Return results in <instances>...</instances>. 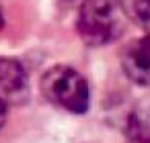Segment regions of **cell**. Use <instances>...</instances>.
Masks as SVG:
<instances>
[{
    "label": "cell",
    "mask_w": 150,
    "mask_h": 143,
    "mask_svg": "<svg viewBox=\"0 0 150 143\" xmlns=\"http://www.w3.org/2000/svg\"><path fill=\"white\" fill-rule=\"evenodd\" d=\"M76 27L86 45L99 47L115 41L123 33L125 15L117 0H84Z\"/></svg>",
    "instance_id": "6da1fadb"
},
{
    "label": "cell",
    "mask_w": 150,
    "mask_h": 143,
    "mask_svg": "<svg viewBox=\"0 0 150 143\" xmlns=\"http://www.w3.org/2000/svg\"><path fill=\"white\" fill-rule=\"evenodd\" d=\"M41 92L43 96L70 112H84L91 102V90L86 80L68 66H56L45 72L41 80Z\"/></svg>",
    "instance_id": "7a4b0ae2"
},
{
    "label": "cell",
    "mask_w": 150,
    "mask_h": 143,
    "mask_svg": "<svg viewBox=\"0 0 150 143\" xmlns=\"http://www.w3.org/2000/svg\"><path fill=\"white\" fill-rule=\"evenodd\" d=\"M29 98V80L25 68L17 59L0 57V100L6 104H23Z\"/></svg>",
    "instance_id": "3957f363"
},
{
    "label": "cell",
    "mask_w": 150,
    "mask_h": 143,
    "mask_svg": "<svg viewBox=\"0 0 150 143\" xmlns=\"http://www.w3.org/2000/svg\"><path fill=\"white\" fill-rule=\"evenodd\" d=\"M125 76L140 86H150V35L129 45L121 57Z\"/></svg>",
    "instance_id": "277c9868"
},
{
    "label": "cell",
    "mask_w": 150,
    "mask_h": 143,
    "mask_svg": "<svg viewBox=\"0 0 150 143\" xmlns=\"http://www.w3.org/2000/svg\"><path fill=\"white\" fill-rule=\"evenodd\" d=\"M127 143H150V114L136 110L127 121Z\"/></svg>",
    "instance_id": "5b68a950"
},
{
    "label": "cell",
    "mask_w": 150,
    "mask_h": 143,
    "mask_svg": "<svg viewBox=\"0 0 150 143\" xmlns=\"http://www.w3.org/2000/svg\"><path fill=\"white\" fill-rule=\"evenodd\" d=\"M134 19L150 35V0H134Z\"/></svg>",
    "instance_id": "8992f818"
},
{
    "label": "cell",
    "mask_w": 150,
    "mask_h": 143,
    "mask_svg": "<svg viewBox=\"0 0 150 143\" xmlns=\"http://www.w3.org/2000/svg\"><path fill=\"white\" fill-rule=\"evenodd\" d=\"M6 102L4 100H0V127H2L4 125V121H6Z\"/></svg>",
    "instance_id": "52a82bcc"
},
{
    "label": "cell",
    "mask_w": 150,
    "mask_h": 143,
    "mask_svg": "<svg viewBox=\"0 0 150 143\" xmlns=\"http://www.w3.org/2000/svg\"><path fill=\"white\" fill-rule=\"evenodd\" d=\"M0 27H2V15H0Z\"/></svg>",
    "instance_id": "ba28073f"
}]
</instances>
